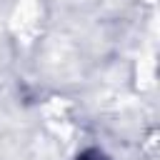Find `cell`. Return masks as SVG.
<instances>
[{"instance_id": "obj_1", "label": "cell", "mask_w": 160, "mask_h": 160, "mask_svg": "<svg viewBox=\"0 0 160 160\" xmlns=\"http://www.w3.org/2000/svg\"><path fill=\"white\" fill-rule=\"evenodd\" d=\"M78 160H108V158H105L100 150H85V152L78 158Z\"/></svg>"}]
</instances>
